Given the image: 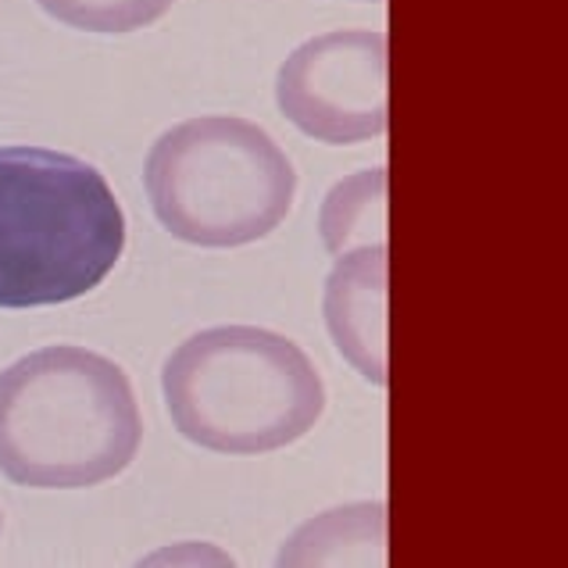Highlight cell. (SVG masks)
<instances>
[{
	"label": "cell",
	"mask_w": 568,
	"mask_h": 568,
	"mask_svg": "<svg viewBox=\"0 0 568 568\" xmlns=\"http://www.w3.org/2000/svg\"><path fill=\"white\" fill-rule=\"evenodd\" d=\"M125 251L115 190L90 161L51 148H0V307L87 297Z\"/></svg>",
	"instance_id": "obj_2"
},
{
	"label": "cell",
	"mask_w": 568,
	"mask_h": 568,
	"mask_svg": "<svg viewBox=\"0 0 568 568\" xmlns=\"http://www.w3.org/2000/svg\"><path fill=\"white\" fill-rule=\"evenodd\" d=\"M161 394L180 436L233 458L297 444L326 412L315 362L262 326H211L183 339L161 368Z\"/></svg>",
	"instance_id": "obj_3"
},
{
	"label": "cell",
	"mask_w": 568,
	"mask_h": 568,
	"mask_svg": "<svg viewBox=\"0 0 568 568\" xmlns=\"http://www.w3.org/2000/svg\"><path fill=\"white\" fill-rule=\"evenodd\" d=\"M143 418L133 383L75 344L29 351L0 372V476L29 490H87L133 465Z\"/></svg>",
	"instance_id": "obj_1"
},
{
	"label": "cell",
	"mask_w": 568,
	"mask_h": 568,
	"mask_svg": "<svg viewBox=\"0 0 568 568\" xmlns=\"http://www.w3.org/2000/svg\"><path fill=\"white\" fill-rule=\"evenodd\" d=\"M143 190L169 236L230 251L280 230L297 172L262 125L240 115H197L151 143Z\"/></svg>",
	"instance_id": "obj_4"
},
{
	"label": "cell",
	"mask_w": 568,
	"mask_h": 568,
	"mask_svg": "<svg viewBox=\"0 0 568 568\" xmlns=\"http://www.w3.org/2000/svg\"><path fill=\"white\" fill-rule=\"evenodd\" d=\"M54 22L83 32H136L154 26L175 0H37Z\"/></svg>",
	"instance_id": "obj_8"
},
{
	"label": "cell",
	"mask_w": 568,
	"mask_h": 568,
	"mask_svg": "<svg viewBox=\"0 0 568 568\" xmlns=\"http://www.w3.org/2000/svg\"><path fill=\"white\" fill-rule=\"evenodd\" d=\"M383 197H386V175L383 169H368L358 175H347L336 183L326 201H322L318 233L326 251L344 254L347 247H365L362 236L383 243Z\"/></svg>",
	"instance_id": "obj_7"
},
{
	"label": "cell",
	"mask_w": 568,
	"mask_h": 568,
	"mask_svg": "<svg viewBox=\"0 0 568 568\" xmlns=\"http://www.w3.org/2000/svg\"><path fill=\"white\" fill-rule=\"evenodd\" d=\"M322 318L336 351L368 383H386V247L365 243L336 254L322 290Z\"/></svg>",
	"instance_id": "obj_6"
},
{
	"label": "cell",
	"mask_w": 568,
	"mask_h": 568,
	"mask_svg": "<svg viewBox=\"0 0 568 568\" xmlns=\"http://www.w3.org/2000/svg\"><path fill=\"white\" fill-rule=\"evenodd\" d=\"M286 122L329 148L376 140L386 129V37L336 29L301 43L275 75Z\"/></svg>",
	"instance_id": "obj_5"
}]
</instances>
